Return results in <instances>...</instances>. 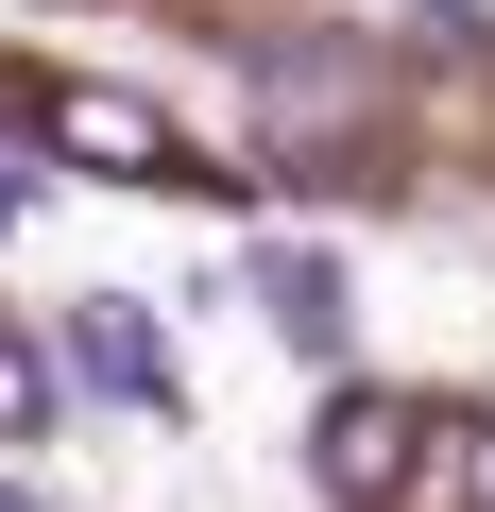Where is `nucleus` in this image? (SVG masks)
Wrapping results in <instances>:
<instances>
[{
    "instance_id": "obj_3",
    "label": "nucleus",
    "mask_w": 495,
    "mask_h": 512,
    "mask_svg": "<svg viewBox=\"0 0 495 512\" xmlns=\"http://www.w3.org/2000/svg\"><path fill=\"white\" fill-rule=\"evenodd\" d=\"M69 376H86V393H120V410H171V342H154V308L86 291V308H69Z\"/></svg>"
},
{
    "instance_id": "obj_6",
    "label": "nucleus",
    "mask_w": 495,
    "mask_h": 512,
    "mask_svg": "<svg viewBox=\"0 0 495 512\" xmlns=\"http://www.w3.org/2000/svg\"><path fill=\"white\" fill-rule=\"evenodd\" d=\"M461 478H478V512H495V427H478V444H461Z\"/></svg>"
},
{
    "instance_id": "obj_8",
    "label": "nucleus",
    "mask_w": 495,
    "mask_h": 512,
    "mask_svg": "<svg viewBox=\"0 0 495 512\" xmlns=\"http://www.w3.org/2000/svg\"><path fill=\"white\" fill-rule=\"evenodd\" d=\"M0 512H35V495H0Z\"/></svg>"
},
{
    "instance_id": "obj_7",
    "label": "nucleus",
    "mask_w": 495,
    "mask_h": 512,
    "mask_svg": "<svg viewBox=\"0 0 495 512\" xmlns=\"http://www.w3.org/2000/svg\"><path fill=\"white\" fill-rule=\"evenodd\" d=\"M18 205H35V188H18V171H0V239H18Z\"/></svg>"
},
{
    "instance_id": "obj_4",
    "label": "nucleus",
    "mask_w": 495,
    "mask_h": 512,
    "mask_svg": "<svg viewBox=\"0 0 495 512\" xmlns=\"http://www.w3.org/2000/svg\"><path fill=\"white\" fill-rule=\"evenodd\" d=\"M257 308H274V325H291L308 359H342V274H325L308 239H274V256H257Z\"/></svg>"
},
{
    "instance_id": "obj_5",
    "label": "nucleus",
    "mask_w": 495,
    "mask_h": 512,
    "mask_svg": "<svg viewBox=\"0 0 495 512\" xmlns=\"http://www.w3.org/2000/svg\"><path fill=\"white\" fill-rule=\"evenodd\" d=\"M35 410H52V359H35V342H0V444H35Z\"/></svg>"
},
{
    "instance_id": "obj_1",
    "label": "nucleus",
    "mask_w": 495,
    "mask_h": 512,
    "mask_svg": "<svg viewBox=\"0 0 495 512\" xmlns=\"http://www.w3.org/2000/svg\"><path fill=\"white\" fill-rule=\"evenodd\" d=\"M0 120H18V137H52L69 171H120V188H222V171L171 137V103L86 86V69H0Z\"/></svg>"
},
{
    "instance_id": "obj_2",
    "label": "nucleus",
    "mask_w": 495,
    "mask_h": 512,
    "mask_svg": "<svg viewBox=\"0 0 495 512\" xmlns=\"http://www.w3.org/2000/svg\"><path fill=\"white\" fill-rule=\"evenodd\" d=\"M308 478H325L342 512H393V495L427 478V410H410V393H342L325 444H308Z\"/></svg>"
}]
</instances>
